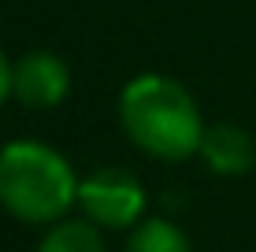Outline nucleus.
<instances>
[{
	"label": "nucleus",
	"mask_w": 256,
	"mask_h": 252,
	"mask_svg": "<svg viewBox=\"0 0 256 252\" xmlns=\"http://www.w3.org/2000/svg\"><path fill=\"white\" fill-rule=\"evenodd\" d=\"M200 156L216 175H245L256 163V141L249 130L234 123H216V126H204Z\"/></svg>",
	"instance_id": "39448f33"
},
{
	"label": "nucleus",
	"mask_w": 256,
	"mask_h": 252,
	"mask_svg": "<svg viewBox=\"0 0 256 252\" xmlns=\"http://www.w3.org/2000/svg\"><path fill=\"white\" fill-rule=\"evenodd\" d=\"M78 208L96 227L126 230V227L141 223L145 189H141V182L130 171L104 167V171H93L90 178H82V186H78Z\"/></svg>",
	"instance_id": "7ed1b4c3"
},
{
	"label": "nucleus",
	"mask_w": 256,
	"mask_h": 252,
	"mask_svg": "<svg viewBox=\"0 0 256 252\" xmlns=\"http://www.w3.org/2000/svg\"><path fill=\"white\" fill-rule=\"evenodd\" d=\"M12 78H15V67L8 63V56L0 52V104L12 97Z\"/></svg>",
	"instance_id": "6e6552de"
},
{
	"label": "nucleus",
	"mask_w": 256,
	"mask_h": 252,
	"mask_svg": "<svg viewBox=\"0 0 256 252\" xmlns=\"http://www.w3.org/2000/svg\"><path fill=\"white\" fill-rule=\"evenodd\" d=\"M70 89V71L56 52H26L15 63L12 93L26 108H56Z\"/></svg>",
	"instance_id": "20e7f679"
},
{
	"label": "nucleus",
	"mask_w": 256,
	"mask_h": 252,
	"mask_svg": "<svg viewBox=\"0 0 256 252\" xmlns=\"http://www.w3.org/2000/svg\"><path fill=\"white\" fill-rule=\"evenodd\" d=\"M74 167L45 141H8L0 149V204L22 223H60L78 201Z\"/></svg>",
	"instance_id": "f03ea898"
},
{
	"label": "nucleus",
	"mask_w": 256,
	"mask_h": 252,
	"mask_svg": "<svg viewBox=\"0 0 256 252\" xmlns=\"http://www.w3.org/2000/svg\"><path fill=\"white\" fill-rule=\"evenodd\" d=\"M119 119L126 137L156 160H186L200 152V108L186 85L167 74H141L119 97Z\"/></svg>",
	"instance_id": "f257e3e1"
},
{
	"label": "nucleus",
	"mask_w": 256,
	"mask_h": 252,
	"mask_svg": "<svg viewBox=\"0 0 256 252\" xmlns=\"http://www.w3.org/2000/svg\"><path fill=\"white\" fill-rule=\"evenodd\" d=\"M126 252H190V241L171 219H141L126 241Z\"/></svg>",
	"instance_id": "0eeeda50"
},
{
	"label": "nucleus",
	"mask_w": 256,
	"mask_h": 252,
	"mask_svg": "<svg viewBox=\"0 0 256 252\" xmlns=\"http://www.w3.org/2000/svg\"><path fill=\"white\" fill-rule=\"evenodd\" d=\"M38 252H108L104 238L90 219H60L56 227L45 234Z\"/></svg>",
	"instance_id": "423d86ee"
}]
</instances>
